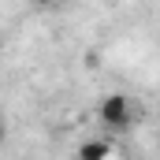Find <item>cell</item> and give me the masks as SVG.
<instances>
[{
    "label": "cell",
    "instance_id": "obj_1",
    "mask_svg": "<svg viewBox=\"0 0 160 160\" xmlns=\"http://www.w3.org/2000/svg\"><path fill=\"white\" fill-rule=\"evenodd\" d=\"M97 116H101L104 127H116V130H119V127L130 123V101H127L123 93H112V97L101 101V112H97Z\"/></svg>",
    "mask_w": 160,
    "mask_h": 160
},
{
    "label": "cell",
    "instance_id": "obj_2",
    "mask_svg": "<svg viewBox=\"0 0 160 160\" xmlns=\"http://www.w3.org/2000/svg\"><path fill=\"white\" fill-rule=\"evenodd\" d=\"M108 153H112V145H108V142H101V138H89V142H82L78 160H108Z\"/></svg>",
    "mask_w": 160,
    "mask_h": 160
},
{
    "label": "cell",
    "instance_id": "obj_3",
    "mask_svg": "<svg viewBox=\"0 0 160 160\" xmlns=\"http://www.w3.org/2000/svg\"><path fill=\"white\" fill-rule=\"evenodd\" d=\"M0 142H4V127H0Z\"/></svg>",
    "mask_w": 160,
    "mask_h": 160
}]
</instances>
